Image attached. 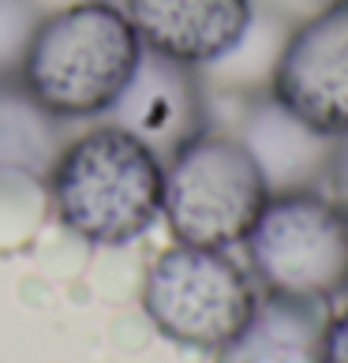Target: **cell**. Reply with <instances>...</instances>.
<instances>
[{
  "label": "cell",
  "mask_w": 348,
  "mask_h": 363,
  "mask_svg": "<svg viewBox=\"0 0 348 363\" xmlns=\"http://www.w3.org/2000/svg\"><path fill=\"white\" fill-rule=\"evenodd\" d=\"M139 60L142 42L124 4L79 0L38 23L19 83L38 105L72 124L109 113Z\"/></svg>",
  "instance_id": "1"
},
{
  "label": "cell",
  "mask_w": 348,
  "mask_h": 363,
  "mask_svg": "<svg viewBox=\"0 0 348 363\" xmlns=\"http://www.w3.org/2000/svg\"><path fill=\"white\" fill-rule=\"evenodd\" d=\"M165 161L113 124L68 139L49 172V203L75 240L124 247L162 218Z\"/></svg>",
  "instance_id": "2"
},
{
  "label": "cell",
  "mask_w": 348,
  "mask_h": 363,
  "mask_svg": "<svg viewBox=\"0 0 348 363\" xmlns=\"http://www.w3.org/2000/svg\"><path fill=\"white\" fill-rule=\"evenodd\" d=\"M244 247L262 292L322 307L348 296V210L330 191L270 195Z\"/></svg>",
  "instance_id": "3"
},
{
  "label": "cell",
  "mask_w": 348,
  "mask_h": 363,
  "mask_svg": "<svg viewBox=\"0 0 348 363\" xmlns=\"http://www.w3.org/2000/svg\"><path fill=\"white\" fill-rule=\"evenodd\" d=\"M270 199L259 165L229 131H203L165 161L162 218L176 244L221 247L244 244Z\"/></svg>",
  "instance_id": "4"
},
{
  "label": "cell",
  "mask_w": 348,
  "mask_h": 363,
  "mask_svg": "<svg viewBox=\"0 0 348 363\" xmlns=\"http://www.w3.org/2000/svg\"><path fill=\"white\" fill-rule=\"evenodd\" d=\"M259 303L255 281L229 251L176 244L142 281V311L162 337L198 352H221Z\"/></svg>",
  "instance_id": "5"
},
{
  "label": "cell",
  "mask_w": 348,
  "mask_h": 363,
  "mask_svg": "<svg viewBox=\"0 0 348 363\" xmlns=\"http://www.w3.org/2000/svg\"><path fill=\"white\" fill-rule=\"evenodd\" d=\"M270 98L322 135L348 139V0L318 4L292 26Z\"/></svg>",
  "instance_id": "6"
},
{
  "label": "cell",
  "mask_w": 348,
  "mask_h": 363,
  "mask_svg": "<svg viewBox=\"0 0 348 363\" xmlns=\"http://www.w3.org/2000/svg\"><path fill=\"white\" fill-rule=\"evenodd\" d=\"M105 116L113 128L139 139L157 161H169L191 139L210 131L213 105L198 79V68L142 49V60L135 64L128 86L120 90Z\"/></svg>",
  "instance_id": "7"
},
{
  "label": "cell",
  "mask_w": 348,
  "mask_h": 363,
  "mask_svg": "<svg viewBox=\"0 0 348 363\" xmlns=\"http://www.w3.org/2000/svg\"><path fill=\"white\" fill-rule=\"evenodd\" d=\"M232 135L259 165L270 195L322 191L330 184L337 139H330L322 131H315L311 124L296 120L270 94H259V98L236 105Z\"/></svg>",
  "instance_id": "8"
},
{
  "label": "cell",
  "mask_w": 348,
  "mask_h": 363,
  "mask_svg": "<svg viewBox=\"0 0 348 363\" xmlns=\"http://www.w3.org/2000/svg\"><path fill=\"white\" fill-rule=\"evenodd\" d=\"M146 52L206 68L244 34L255 0H120Z\"/></svg>",
  "instance_id": "9"
},
{
  "label": "cell",
  "mask_w": 348,
  "mask_h": 363,
  "mask_svg": "<svg viewBox=\"0 0 348 363\" xmlns=\"http://www.w3.org/2000/svg\"><path fill=\"white\" fill-rule=\"evenodd\" d=\"M322 303L262 292L247 326L221 348L218 363H322Z\"/></svg>",
  "instance_id": "10"
},
{
  "label": "cell",
  "mask_w": 348,
  "mask_h": 363,
  "mask_svg": "<svg viewBox=\"0 0 348 363\" xmlns=\"http://www.w3.org/2000/svg\"><path fill=\"white\" fill-rule=\"evenodd\" d=\"M296 19H288L277 4H255L251 19L240 34V42L206 68H198V79L210 94V101H251L259 94H270L281 49H285Z\"/></svg>",
  "instance_id": "11"
},
{
  "label": "cell",
  "mask_w": 348,
  "mask_h": 363,
  "mask_svg": "<svg viewBox=\"0 0 348 363\" xmlns=\"http://www.w3.org/2000/svg\"><path fill=\"white\" fill-rule=\"evenodd\" d=\"M68 146V120L38 105L19 79L0 83V177L45 184Z\"/></svg>",
  "instance_id": "12"
},
{
  "label": "cell",
  "mask_w": 348,
  "mask_h": 363,
  "mask_svg": "<svg viewBox=\"0 0 348 363\" xmlns=\"http://www.w3.org/2000/svg\"><path fill=\"white\" fill-rule=\"evenodd\" d=\"M45 11L38 0H0V83H11L23 72V57Z\"/></svg>",
  "instance_id": "13"
},
{
  "label": "cell",
  "mask_w": 348,
  "mask_h": 363,
  "mask_svg": "<svg viewBox=\"0 0 348 363\" xmlns=\"http://www.w3.org/2000/svg\"><path fill=\"white\" fill-rule=\"evenodd\" d=\"M322 363H348V303L326 318L322 333Z\"/></svg>",
  "instance_id": "14"
},
{
  "label": "cell",
  "mask_w": 348,
  "mask_h": 363,
  "mask_svg": "<svg viewBox=\"0 0 348 363\" xmlns=\"http://www.w3.org/2000/svg\"><path fill=\"white\" fill-rule=\"evenodd\" d=\"M330 195L348 210V139H337V154H333V169H330Z\"/></svg>",
  "instance_id": "15"
},
{
  "label": "cell",
  "mask_w": 348,
  "mask_h": 363,
  "mask_svg": "<svg viewBox=\"0 0 348 363\" xmlns=\"http://www.w3.org/2000/svg\"><path fill=\"white\" fill-rule=\"evenodd\" d=\"M318 4H330V0H318Z\"/></svg>",
  "instance_id": "16"
},
{
  "label": "cell",
  "mask_w": 348,
  "mask_h": 363,
  "mask_svg": "<svg viewBox=\"0 0 348 363\" xmlns=\"http://www.w3.org/2000/svg\"><path fill=\"white\" fill-rule=\"evenodd\" d=\"M116 4H120V0H116Z\"/></svg>",
  "instance_id": "17"
},
{
  "label": "cell",
  "mask_w": 348,
  "mask_h": 363,
  "mask_svg": "<svg viewBox=\"0 0 348 363\" xmlns=\"http://www.w3.org/2000/svg\"><path fill=\"white\" fill-rule=\"evenodd\" d=\"M344 300H348V296H344Z\"/></svg>",
  "instance_id": "18"
}]
</instances>
